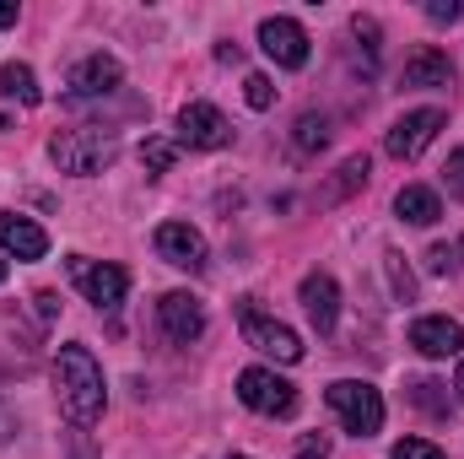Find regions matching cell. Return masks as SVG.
<instances>
[{
  "label": "cell",
  "mask_w": 464,
  "mask_h": 459,
  "mask_svg": "<svg viewBox=\"0 0 464 459\" xmlns=\"http://www.w3.org/2000/svg\"><path fill=\"white\" fill-rule=\"evenodd\" d=\"M157 319H162V330H168V341L189 346L206 336V308H200V298H189V292H168L162 303H157Z\"/></svg>",
  "instance_id": "30bf717a"
},
{
  "label": "cell",
  "mask_w": 464,
  "mask_h": 459,
  "mask_svg": "<svg viewBox=\"0 0 464 459\" xmlns=\"http://www.w3.org/2000/svg\"><path fill=\"white\" fill-rule=\"evenodd\" d=\"M232 459H248V454H232Z\"/></svg>",
  "instance_id": "d6a6232c"
},
{
  "label": "cell",
  "mask_w": 464,
  "mask_h": 459,
  "mask_svg": "<svg viewBox=\"0 0 464 459\" xmlns=\"http://www.w3.org/2000/svg\"><path fill=\"white\" fill-rule=\"evenodd\" d=\"M427 16H432V22H459V0H432Z\"/></svg>",
  "instance_id": "4316f807"
},
{
  "label": "cell",
  "mask_w": 464,
  "mask_h": 459,
  "mask_svg": "<svg viewBox=\"0 0 464 459\" xmlns=\"http://www.w3.org/2000/svg\"><path fill=\"white\" fill-rule=\"evenodd\" d=\"M0 249L16 254V259H44V254H49V232L38 228L33 217L0 211Z\"/></svg>",
  "instance_id": "5bb4252c"
},
{
  "label": "cell",
  "mask_w": 464,
  "mask_h": 459,
  "mask_svg": "<svg viewBox=\"0 0 464 459\" xmlns=\"http://www.w3.org/2000/svg\"><path fill=\"white\" fill-rule=\"evenodd\" d=\"M292 141H297V151H319V146H330V124H324L319 114H303Z\"/></svg>",
  "instance_id": "ffe728a7"
},
{
  "label": "cell",
  "mask_w": 464,
  "mask_h": 459,
  "mask_svg": "<svg viewBox=\"0 0 464 459\" xmlns=\"http://www.w3.org/2000/svg\"><path fill=\"white\" fill-rule=\"evenodd\" d=\"M292 459H330V438H324V433H308V438L297 444V454H292Z\"/></svg>",
  "instance_id": "d4e9b609"
},
{
  "label": "cell",
  "mask_w": 464,
  "mask_h": 459,
  "mask_svg": "<svg viewBox=\"0 0 464 459\" xmlns=\"http://www.w3.org/2000/svg\"><path fill=\"white\" fill-rule=\"evenodd\" d=\"M11 22H16V5H11V0H0V27H11Z\"/></svg>",
  "instance_id": "f546056e"
},
{
  "label": "cell",
  "mask_w": 464,
  "mask_h": 459,
  "mask_svg": "<svg viewBox=\"0 0 464 459\" xmlns=\"http://www.w3.org/2000/svg\"><path fill=\"white\" fill-rule=\"evenodd\" d=\"M237 400L259 416H292L297 411V389L270 367H243L237 373Z\"/></svg>",
  "instance_id": "5b68a950"
},
{
  "label": "cell",
  "mask_w": 464,
  "mask_h": 459,
  "mask_svg": "<svg viewBox=\"0 0 464 459\" xmlns=\"http://www.w3.org/2000/svg\"><path fill=\"white\" fill-rule=\"evenodd\" d=\"M65 270H71L76 292H82L87 303H98V308H119L124 292H130V276H124L119 265H98V259H87V254H71Z\"/></svg>",
  "instance_id": "8992f818"
},
{
  "label": "cell",
  "mask_w": 464,
  "mask_h": 459,
  "mask_svg": "<svg viewBox=\"0 0 464 459\" xmlns=\"http://www.w3.org/2000/svg\"><path fill=\"white\" fill-rule=\"evenodd\" d=\"M119 82H124V71H119L114 54H87V60H76L71 76H65L71 98H109Z\"/></svg>",
  "instance_id": "8fae6325"
},
{
  "label": "cell",
  "mask_w": 464,
  "mask_h": 459,
  "mask_svg": "<svg viewBox=\"0 0 464 459\" xmlns=\"http://www.w3.org/2000/svg\"><path fill=\"white\" fill-rule=\"evenodd\" d=\"M443 173H449V184H454V190L464 195V146L454 151V157H449V168H443Z\"/></svg>",
  "instance_id": "83f0119b"
},
{
  "label": "cell",
  "mask_w": 464,
  "mask_h": 459,
  "mask_svg": "<svg viewBox=\"0 0 464 459\" xmlns=\"http://www.w3.org/2000/svg\"><path fill=\"white\" fill-rule=\"evenodd\" d=\"M0 98H16L22 109H33L44 93H38V76H33L22 60H5V65H0Z\"/></svg>",
  "instance_id": "ac0fdd59"
},
{
  "label": "cell",
  "mask_w": 464,
  "mask_h": 459,
  "mask_svg": "<svg viewBox=\"0 0 464 459\" xmlns=\"http://www.w3.org/2000/svg\"><path fill=\"white\" fill-rule=\"evenodd\" d=\"M259 49H265L281 71H303V65H308V33H303V22H292V16H265V22H259Z\"/></svg>",
  "instance_id": "ba28073f"
},
{
  "label": "cell",
  "mask_w": 464,
  "mask_h": 459,
  "mask_svg": "<svg viewBox=\"0 0 464 459\" xmlns=\"http://www.w3.org/2000/svg\"><path fill=\"white\" fill-rule=\"evenodd\" d=\"M324 400H330V411L341 416V427L356 433V438H372V433L383 427V395H378L372 384H362V378H335V384L324 389Z\"/></svg>",
  "instance_id": "3957f363"
},
{
  "label": "cell",
  "mask_w": 464,
  "mask_h": 459,
  "mask_svg": "<svg viewBox=\"0 0 464 459\" xmlns=\"http://www.w3.org/2000/svg\"><path fill=\"white\" fill-rule=\"evenodd\" d=\"M157 254L179 270H200L206 265V238L189 228V222H162L157 228Z\"/></svg>",
  "instance_id": "4fadbf2b"
},
{
  "label": "cell",
  "mask_w": 464,
  "mask_h": 459,
  "mask_svg": "<svg viewBox=\"0 0 464 459\" xmlns=\"http://www.w3.org/2000/svg\"><path fill=\"white\" fill-rule=\"evenodd\" d=\"M367 173H372V162H367V157H346V162H341V173H335V184H330L319 200H324V206L346 200L351 190H362V184H367Z\"/></svg>",
  "instance_id": "d6986e66"
},
{
  "label": "cell",
  "mask_w": 464,
  "mask_h": 459,
  "mask_svg": "<svg viewBox=\"0 0 464 459\" xmlns=\"http://www.w3.org/2000/svg\"><path fill=\"white\" fill-rule=\"evenodd\" d=\"M303 314L314 319V330L319 336H330L335 330V319H341V287H335V276H324V270H314V276H303Z\"/></svg>",
  "instance_id": "7c38bea8"
},
{
  "label": "cell",
  "mask_w": 464,
  "mask_h": 459,
  "mask_svg": "<svg viewBox=\"0 0 464 459\" xmlns=\"http://www.w3.org/2000/svg\"><path fill=\"white\" fill-rule=\"evenodd\" d=\"M5 276H11V265H5V259H0V281H5Z\"/></svg>",
  "instance_id": "1f68e13d"
},
{
  "label": "cell",
  "mask_w": 464,
  "mask_h": 459,
  "mask_svg": "<svg viewBox=\"0 0 464 459\" xmlns=\"http://www.w3.org/2000/svg\"><path fill=\"white\" fill-rule=\"evenodd\" d=\"M173 157H179V151H173V141H157V135H151V141H140V162H146L151 173H168V168H173Z\"/></svg>",
  "instance_id": "44dd1931"
},
{
  "label": "cell",
  "mask_w": 464,
  "mask_h": 459,
  "mask_svg": "<svg viewBox=\"0 0 464 459\" xmlns=\"http://www.w3.org/2000/svg\"><path fill=\"white\" fill-rule=\"evenodd\" d=\"M400 87H454V65H449V54H438V49L411 54L405 71H400Z\"/></svg>",
  "instance_id": "2e32d148"
},
{
  "label": "cell",
  "mask_w": 464,
  "mask_h": 459,
  "mask_svg": "<svg viewBox=\"0 0 464 459\" xmlns=\"http://www.w3.org/2000/svg\"><path fill=\"white\" fill-rule=\"evenodd\" d=\"M243 98H248V109H270V103H276V87H270V76H259V71H254V76L243 82Z\"/></svg>",
  "instance_id": "7402d4cb"
},
{
  "label": "cell",
  "mask_w": 464,
  "mask_h": 459,
  "mask_svg": "<svg viewBox=\"0 0 464 459\" xmlns=\"http://www.w3.org/2000/svg\"><path fill=\"white\" fill-rule=\"evenodd\" d=\"M394 211H400V222H411V228H432V222L443 217V200H438V190H427V184H405V190L394 195Z\"/></svg>",
  "instance_id": "e0dca14e"
},
{
  "label": "cell",
  "mask_w": 464,
  "mask_h": 459,
  "mask_svg": "<svg viewBox=\"0 0 464 459\" xmlns=\"http://www.w3.org/2000/svg\"><path fill=\"white\" fill-rule=\"evenodd\" d=\"M54 389H60V405L76 427H92L103 416V367L87 346H60L54 356Z\"/></svg>",
  "instance_id": "6da1fadb"
},
{
  "label": "cell",
  "mask_w": 464,
  "mask_h": 459,
  "mask_svg": "<svg viewBox=\"0 0 464 459\" xmlns=\"http://www.w3.org/2000/svg\"><path fill=\"white\" fill-rule=\"evenodd\" d=\"M179 141H184L189 151H222L232 141V124L222 119V109H211V103H184V109H179Z\"/></svg>",
  "instance_id": "9c48e42d"
},
{
  "label": "cell",
  "mask_w": 464,
  "mask_h": 459,
  "mask_svg": "<svg viewBox=\"0 0 464 459\" xmlns=\"http://www.w3.org/2000/svg\"><path fill=\"white\" fill-rule=\"evenodd\" d=\"M49 157H54L60 173L92 179V173H103V168L119 157V141L103 135V130H60V135L49 141Z\"/></svg>",
  "instance_id": "7a4b0ae2"
},
{
  "label": "cell",
  "mask_w": 464,
  "mask_h": 459,
  "mask_svg": "<svg viewBox=\"0 0 464 459\" xmlns=\"http://www.w3.org/2000/svg\"><path fill=\"white\" fill-rule=\"evenodd\" d=\"M454 389H459V400H464V356H459V373H454Z\"/></svg>",
  "instance_id": "4dcf8cb0"
},
{
  "label": "cell",
  "mask_w": 464,
  "mask_h": 459,
  "mask_svg": "<svg viewBox=\"0 0 464 459\" xmlns=\"http://www.w3.org/2000/svg\"><path fill=\"white\" fill-rule=\"evenodd\" d=\"M237 325H243V341L254 346V351H265V356H276V362H286V367L303 362V336H297L292 325L259 314V303H237Z\"/></svg>",
  "instance_id": "277c9868"
},
{
  "label": "cell",
  "mask_w": 464,
  "mask_h": 459,
  "mask_svg": "<svg viewBox=\"0 0 464 459\" xmlns=\"http://www.w3.org/2000/svg\"><path fill=\"white\" fill-rule=\"evenodd\" d=\"M394 459H443V449L427 444V438H400L394 444Z\"/></svg>",
  "instance_id": "cb8c5ba5"
},
{
  "label": "cell",
  "mask_w": 464,
  "mask_h": 459,
  "mask_svg": "<svg viewBox=\"0 0 464 459\" xmlns=\"http://www.w3.org/2000/svg\"><path fill=\"white\" fill-rule=\"evenodd\" d=\"M438 389H443V384H432V378H416V384H411V400H416L421 411H449V400H443Z\"/></svg>",
  "instance_id": "603a6c76"
},
{
  "label": "cell",
  "mask_w": 464,
  "mask_h": 459,
  "mask_svg": "<svg viewBox=\"0 0 464 459\" xmlns=\"http://www.w3.org/2000/svg\"><path fill=\"white\" fill-rule=\"evenodd\" d=\"M411 346H416L421 356L438 362V356H454V351L464 346V330L454 325V319H443V314H427V319L411 325Z\"/></svg>",
  "instance_id": "9a60e30c"
},
{
  "label": "cell",
  "mask_w": 464,
  "mask_h": 459,
  "mask_svg": "<svg viewBox=\"0 0 464 459\" xmlns=\"http://www.w3.org/2000/svg\"><path fill=\"white\" fill-rule=\"evenodd\" d=\"M443 124H449L443 109H416V114L394 119V130L383 135V151H389V157H400V162H416V157L438 141V130H443Z\"/></svg>",
  "instance_id": "52a82bcc"
},
{
  "label": "cell",
  "mask_w": 464,
  "mask_h": 459,
  "mask_svg": "<svg viewBox=\"0 0 464 459\" xmlns=\"http://www.w3.org/2000/svg\"><path fill=\"white\" fill-rule=\"evenodd\" d=\"M464 254V243L459 249H449V243H438V249H432V254H427V265H432V270H438V276H443V270H449V265H454V259H459Z\"/></svg>",
  "instance_id": "484cf974"
},
{
  "label": "cell",
  "mask_w": 464,
  "mask_h": 459,
  "mask_svg": "<svg viewBox=\"0 0 464 459\" xmlns=\"http://www.w3.org/2000/svg\"><path fill=\"white\" fill-rule=\"evenodd\" d=\"M33 303H38V314H44V319H54V308H60V303H54V292H38Z\"/></svg>",
  "instance_id": "f1b7e54d"
}]
</instances>
